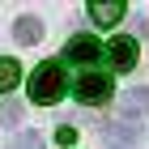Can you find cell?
<instances>
[{
	"label": "cell",
	"instance_id": "obj_4",
	"mask_svg": "<svg viewBox=\"0 0 149 149\" xmlns=\"http://www.w3.org/2000/svg\"><path fill=\"white\" fill-rule=\"evenodd\" d=\"M107 60H111V68L128 72L132 64H136V38H128V34L111 38V43H107Z\"/></svg>",
	"mask_w": 149,
	"mask_h": 149
},
{
	"label": "cell",
	"instance_id": "obj_10",
	"mask_svg": "<svg viewBox=\"0 0 149 149\" xmlns=\"http://www.w3.org/2000/svg\"><path fill=\"white\" fill-rule=\"evenodd\" d=\"M0 119H4L9 128H17V124H22V107H17V102H4V107H0Z\"/></svg>",
	"mask_w": 149,
	"mask_h": 149
},
{
	"label": "cell",
	"instance_id": "obj_7",
	"mask_svg": "<svg viewBox=\"0 0 149 149\" xmlns=\"http://www.w3.org/2000/svg\"><path fill=\"white\" fill-rule=\"evenodd\" d=\"M13 38L22 47H34L38 38H43V22H38V17H17V22H13Z\"/></svg>",
	"mask_w": 149,
	"mask_h": 149
},
{
	"label": "cell",
	"instance_id": "obj_6",
	"mask_svg": "<svg viewBox=\"0 0 149 149\" xmlns=\"http://www.w3.org/2000/svg\"><path fill=\"white\" fill-rule=\"evenodd\" d=\"M119 107H124V119L132 124V119H141V111H149V85H136V90H128L124 98H119Z\"/></svg>",
	"mask_w": 149,
	"mask_h": 149
},
{
	"label": "cell",
	"instance_id": "obj_8",
	"mask_svg": "<svg viewBox=\"0 0 149 149\" xmlns=\"http://www.w3.org/2000/svg\"><path fill=\"white\" fill-rule=\"evenodd\" d=\"M107 149H128V145H136V128L132 124H119V128H107L102 132Z\"/></svg>",
	"mask_w": 149,
	"mask_h": 149
},
{
	"label": "cell",
	"instance_id": "obj_5",
	"mask_svg": "<svg viewBox=\"0 0 149 149\" xmlns=\"http://www.w3.org/2000/svg\"><path fill=\"white\" fill-rule=\"evenodd\" d=\"M124 13H128L124 0H94V4H90V22L94 26H115Z\"/></svg>",
	"mask_w": 149,
	"mask_h": 149
},
{
	"label": "cell",
	"instance_id": "obj_1",
	"mask_svg": "<svg viewBox=\"0 0 149 149\" xmlns=\"http://www.w3.org/2000/svg\"><path fill=\"white\" fill-rule=\"evenodd\" d=\"M30 102H38V107H51V102H60L64 98V90H68V77H64V68H60L56 60H47V64H38L34 72H30Z\"/></svg>",
	"mask_w": 149,
	"mask_h": 149
},
{
	"label": "cell",
	"instance_id": "obj_12",
	"mask_svg": "<svg viewBox=\"0 0 149 149\" xmlns=\"http://www.w3.org/2000/svg\"><path fill=\"white\" fill-rule=\"evenodd\" d=\"M56 141H60V145H72V141H77V128H68V124H64V128L56 132Z\"/></svg>",
	"mask_w": 149,
	"mask_h": 149
},
{
	"label": "cell",
	"instance_id": "obj_2",
	"mask_svg": "<svg viewBox=\"0 0 149 149\" xmlns=\"http://www.w3.org/2000/svg\"><path fill=\"white\" fill-rule=\"evenodd\" d=\"M72 94H77V102L98 107V102H107V98L115 94V81L107 77V72H98V68H85V72L72 77Z\"/></svg>",
	"mask_w": 149,
	"mask_h": 149
},
{
	"label": "cell",
	"instance_id": "obj_3",
	"mask_svg": "<svg viewBox=\"0 0 149 149\" xmlns=\"http://www.w3.org/2000/svg\"><path fill=\"white\" fill-rule=\"evenodd\" d=\"M64 60H68V64H81V68H90V64L102 60V43L90 38V34H77V38L64 43Z\"/></svg>",
	"mask_w": 149,
	"mask_h": 149
},
{
	"label": "cell",
	"instance_id": "obj_11",
	"mask_svg": "<svg viewBox=\"0 0 149 149\" xmlns=\"http://www.w3.org/2000/svg\"><path fill=\"white\" fill-rule=\"evenodd\" d=\"M13 149H43V136L38 132H22V136L13 141Z\"/></svg>",
	"mask_w": 149,
	"mask_h": 149
},
{
	"label": "cell",
	"instance_id": "obj_9",
	"mask_svg": "<svg viewBox=\"0 0 149 149\" xmlns=\"http://www.w3.org/2000/svg\"><path fill=\"white\" fill-rule=\"evenodd\" d=\"M17 77H22L17 60H13V56H0V94H9L13 85H17Z\"/></svg>",
	"mask_w": 149,
	"mask_h": 149
}]
</instances>
